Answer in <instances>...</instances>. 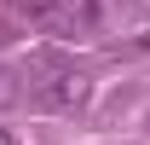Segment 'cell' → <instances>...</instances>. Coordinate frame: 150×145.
Wrapping results in <instances>:
<instances>
[{
  "mask_svg": "<svg viewBox=\"0 0 150 145\" xmlns=\"http://www.w3.org/2000/svg\"><path fill=\"white\" fill-rule=\"evenodd\" d=\"M35 70L46 75V81H35V87H29V99H35L40 110H58V116H75V110H87V99H93V81L75 70V64L40 58Z\"/></svg>",
  "mask_w": 150,
  "mask_h": 145,
  "instance_id": "6da1fadb",
  "label": "cell"
},
{
  "mask_svg": "<svg viewBox=\"0 0 150 145\" xmlns=\"http://www.w3.org/2000/svg\"><path fill=\"white\" fill-rule=\"evenodd\" d=\"M98 23H104V0H58V12L40 29L58 35V41H75V35H93Z\"/></svg>",
  "mask_w": 150,
  "mask_h": 145,
  "instance_id": "7a4b0ae2",
  "label": "cell"
},
{
  "mask_svg": "<svg viewBox=\"0 0 150 145\" xmlns=\"http://www.w3.org/2000/svg\"><path fill=\"white\" fill-rule=\"evenodd\" d=\"M12 12H18V18H29V23H46L58 12V0H12Z\"/></svg>",
  "mask_w": 150,
  "mask_h": 145,
  "instance_id": "3957f363",
  "label": "cell"
},
{
  "mask_svg": "<svg viewBox=\"0 0 150 145\" xmlns=\"http://www.w3.org/2000/svg\"><path fill=\"white\" fill-rule=\"evenodd\" d=\"M23 81H29V75H18V70H0V110L23 99Z\"/></svg>",
  "mask_w": 150,
  "mask_h": 145,
  "instance_id": "277c9868",
  "label": "cell"
},
{
  "mask_svg": "<svg viewBox=\"0 0 150 145\" xmlns=\"http://www.w3.org/2000/svg\"><path fill=\"white\" fill-rule=\"evenodd\" d=\"M0 47H12V23H6V18H0Z\"/></svg>",
  "mask_w": 150,
  "mask_h": 145,
  "instance_id": "5b68a950",
  "label": "cell"
},
{
  "mask_svg": "<svg viewBox=\"0 0 150 145\" xmlns=\"http://www.w3.org/2000/svg\"><path fill=\"white\" fill-rule=\"evenodd\" d=\"M0 145H18V139H12V134H6V128H0Z\"/></svg>",
  "mask_w": 150,
  "mask_h": 145,
  "instance_id": "8992f818",
  "label": "cell"
}]
</instances>
